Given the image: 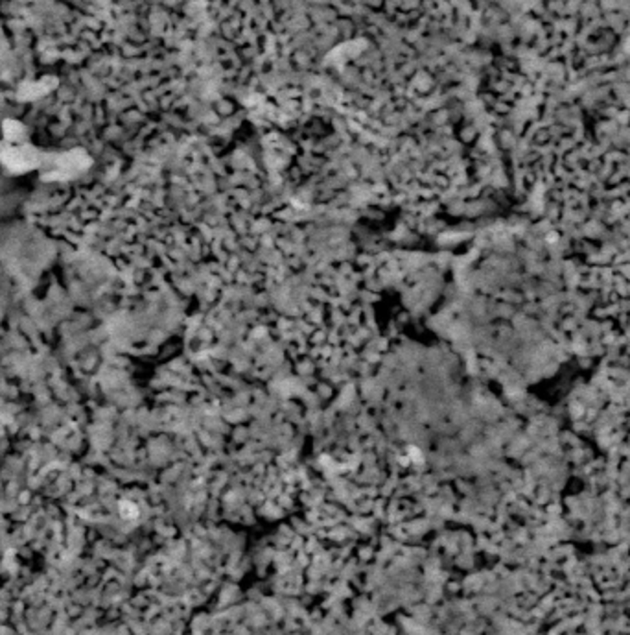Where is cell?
I'll return each instance as SVG.
<instances>
[{"label":"cell","mask_w":630,"mask_h":635,"mask_svg":"<svg viewBox=\"0 0 630 635\" xmlns=\"http://www.w3.org/2000/svg\"><path fill=\"white\" fill-rule=\"evenodd\" d=\"M39 156L32 146H13V144H0V161L10 166L13 172H25L37 166Z\"/></svg>","instance_id":"1"}]
</instances>
